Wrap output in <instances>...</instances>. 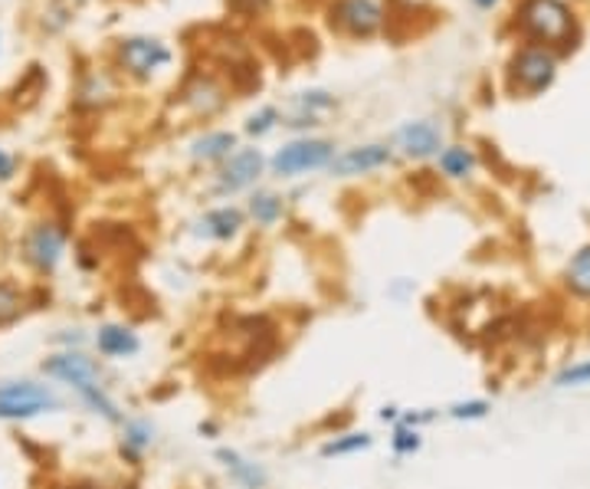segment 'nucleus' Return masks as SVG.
<instances>
[{"label":"nucleus","instance_id":"f257e3e1","mask_svg":"<svg viewBox=\"0 0 590 489\" xmlns=\"http://www.w3.org/2000/svg\"><path fill=\"white\" fill-rule=\"evenodd\" d=\"M519 26L538 46H568L575 40V13L565 0H522Z\"/></svg>","mask_w":590,"mask_h":489},{"label":"nucleus","instance_id":"f03ea898","mask_svg":"<svg viewBox=\"0 0 590 489\" xmlns=\"http://www.w3.org/2000/svg\"><path fill=\"white\" fill-rule=\"evenodd\" d=\"M66 411V401L40 381L20 378L0 385V421H36L43 414Z\"/></svg>","mask_w":590,"mask_h":489},{"label":"nucleus","instance_id":"7ed1b4c3","mask_svg":"<svg viewBox=\"0 0 590 489\" xmlns=\"http://www.w3.org/2000/svg\"><path fill=\"white\" fill-rule=\"evenodd\" d=\"M335 158V142L329 138H315V135H302L286 142L272 158H269V171L282 181L312 175V171H325Z\"/></svg>","mask_w":590,"mask_h":489},{"label":"nucleus","instance_id":"20e7f679","mask_svg":"<svg viewBox=\"0 0 590 489\" xmlns=\"http://www.w3.org/2000/svg\"><path fill=\"white\" fill-rule=\"evenodd\" d=\"M66 244H69V234L59 221H36L33 227H26L20 249H23L26 266L36 276H53L66 256Z\"/></svg>","mask_w":590,"mask_h":489},{"label":"nucleus","instance_id":"39448f33","mask_svg":"<svg viewBox=\"0 0 590 489\" xmlns=\"http://www.w3.org/2000/svg\"><path fill=\"white\" fill-rule=\"evenodd\" d=\"M40 371H43L46 378L66 385L76 398H79L82 391H89V388H102V385H105V375H102L99 362L89 358L82 348H59V352H53L49 358H43Z\"/></svg>","mask_w":590,"mask_h":489},{"label":"nucleus","instance_id":"423d86ee","mask_svg":"<svg viewBox=\"0 0 590 489\" xmlns=\"http://www.w3.org/2000/svg\"><path fill=\"white\" fill-rule=\"evenodd\" d=\"M555 76H558V56H555V49L538 46V43L522 46L509 63V82H512V89H519L525 96L545 92L555 82Z\"/></svg>","mask_w":590,"mask_h":489},{"label":"nucleus","instance_id":"0eeeda50","mask_svg":"<svg viewBox=\"0 0 590 489\" xmlns=\"http://www.w3.org/2000/svg\"><path fill=\"white\" fill-rule=\"evenodd\" d=\"M171 46L158 36H125L115 46V63L125 76L148 82L158 69H165L171 63Z\"/></svg>","mask_w":590,"mask_h":489},{"label":"nucleus","instance_id":"6e6552de","mask_svg":"<svg viewBox=\"0 0 590 489\" xmlns=\"http://www.w3.org/2000/svg\"><path fill=\"white\" fill-rule=\"evenodd\" d=\"M385 20L388 13L381 0H332L329 3V23L352 40H371L375 33H381Z\"/></svg>","mask_w":590,"mask_h":489},{"label":"nucleus","instance_id":"1a4fd4ad","mask_svg":"<svg viewBox=\"0 0 590 489\" xmlns=\"http://www.w3.org/2000/svg\"><path fill=\"white\" fill-rule=\"evenodd\" d=\"M269 162L259 148H236L223 165H216L213 175V191L216 195H240V191H253L256 181L266 175Z\"/></svg>","mask_w":590,"mask_h":489},{"label":"nucleus","instance_id":"9d476101","mask_svg":"<svg viewBox=\"0 0 590 489\" xmlns=\"http://www.w3.org/2000/svg\"><path fill=\"white\" fill-rule=\"evenodd\" d=\"M393 162V148L385 142H368V145H355L345 152H335L329 175L332 178H365L375 175L381 168H388Z\"/></svg>","mask_w":590,"mask_h":489},{"label":"nucleus","instance_id":"9b49d317","mask_svg":"<svg viewBox=\"0 0 590 489\" xmlns=\"http://www.w3.org/2000/svg\"><path fill=\"white\" fill-rule=\"evenodd\" d=\"M393 152H400L407 162H426L436 158L443 152V129L433 119H416V122H403L393 132L391 142Z\"/></svg>","mask_w":590,"mask_h":489},{"label":"nucleus","instance_id":"f8f14e48","mask_svg":"<svg viewBox=\"0 0 590 489\" xmlns=\"http://www.w3.org/2000/svg\"><path fill=\"white\" fill-rule=\"evenodd\" d=\"M92 345L109 362H129L142 352V335L125 322H102L92 335Z\"/></svg>","mask_w":590,"mask_h":489},{"label":"nucleus","instance_id":"ddd939ff","mask_svg":"<svg viewBox=\"0 0 590 489\" xmlns=\"http://www.w3.org/2000/svg\"><path fill=\"white\" fill-rule=\"evenodd\" d=\"M216 464H220V470L230 477V484L240 489H266L269 487V470L259 464V460H253V457H246L243 451H236V447H216Z\"/></svg>","mask_w":590,"mask_h":489},{"label":"nucleus","instance_id":"4468645a","mask_svg":"<svg viewBox=\"0 0 590 489\" xmlns=\"http://www.w3.org/2000/svg\"><path fill=\"white\" fill-rule=\"evenodd\" d=\"M122 437H119V454L129 460V464H142L148 454H152V447L158 444V427H155V421L152 418H145V414H132V418H122Z\"/></svg>","mask_w":590,"mask_h":489},{"label":"nucleus","instance_id":"2eb2a0df","mask_svg":"<svg viewBox=\"0 0 590 489\" xmlns=\"http://www.w3.org/2000/svg\"><path fill=\"white\" fill-rule=\"evenodd\" d=\"M243 227H246V211L236 208V204H220V208H210L197 218V234L213 241V244L236 241Z\"/></svg>","mask_w":590,"mask_h":489},{"label":"nucleus","instance_id":"dca6fc26","mask_svg":"<svg viewBox=\"0 0 590 489\" xmlns=\"http://www.w3.org/2000/svg\"><path fill=\"white\" fill-rule=\"evenodd\" d=\"M181 99L200 119H213L216 112L226 109V89H223V82L216 76H207V73H197V76L188 79Z\"/></svg>","mask_w":590,"mask_h":489},{"label":"nucleus","instance_id":"f3484780","mask_svg":"<svg viewBox=\"0 0 590 489\" xmlns=\"http://www.w3.org/2000/svg\"><path fill=\"white\" fill-rule=\"evenodd\" d=\"M236 148H240L236 132L213 129V132L197 135L194 142H191V148H188V155H191V162H197V165H223Z\"/></svg>","mask_w":590,"mask_h":489},{"label":"nucleus","instance_id":"a211bd4d","mask_svg":"<svg viewBox=\"0 0 590 489\" xmlns=\"http://www.w3.org/2000/svg\"><path fill=\"white\" fill-rule=\"evenodd\" d=\"M246 218L256 227L269 231V227H276L286 218V198L276 195V191H253L249 201H246Z\"/></svg>","mask_w":590,"mask_h":489},{"label":"nucleus","instance_id":"6ab92c4d","mask_svg":"<svg viewBox=\"0 0 590 489\" xmlns=\"http://www.w3.org/2000/svg\"><path fill=\"white\" fill-rule=\"evenodd\" d=\"M112 96H115V82L105 73H86L79 89H76V105H82V109H102V105L112 102Z\"/></svg>","mask_w":590,"mask_h":489},{"label":"nucleus","instance_id":"aec40b11","mask_svg":"<svg viewBox=\"0 0 590 489\" xmlns=\"http://www.w3.org/2000/svg\"><path fill=\"white\" fill-rule=\"evenodd\" d=\"M436 168L443 178L449 181H459V178H469L476 171V152L466 148V145H446L439 155H436Z\"/></svg>","mask_w":590,"mask_h":489},{"label":"nucleus","instance_id":"412c9836","mask_svg":"<svg viewBox=\"0 0 590 489\" xmlns=\"http://www.w3.org/2000/svg\"><path fill=\"white\" fill-rule=\"evenodd\" d=\"M371 447H375V437L368 431H345V434H335L332 441L322 444V457L325 460H342V457L365 454Z\"/></svg>","mask_w":590,"mask_h":489},{"label":"nucleus","instance_id":"4be33fe9","mask_svg":"<svg viewBox=\"0 0 590 489\" xmlns=\"http://www.w3.org/2000/svg\"><path fill=\"white\" fill-rule=\"evenodd\" d=\"M565 279H568V289H571L575 296L590 299V244L581 246V249L571 256V263H568V269H565Z\"/></svg>","mask_w":590,"mask_h":489},{"label":"nucleus","instance_id":"5701e85b","mask_svg":"<svg viewBox=\"0 0 590 489\" xmlns=\"http://www.w3.org/2000/svg\"><path fill=\"white\" fill-rule=\"evenodd\" d=\"M292 105H296V112H299L296 119H312V122H319V115L335 105V96L325 92V89H309V92H299V96L292 99Z\"/></svg>","mask_w":590,"mask_h":489},{"label":"nucleus","instance_id":"b1692460","mask_svg":"<svg viewBox=\"0 0 590 489\" xmlns=\"http://www.w3.org/2000/svg\"><path fill=\"white\" fill-rule=\"evenodd\" d=\"M276 125H282V115H279V109H276V105H263V109H256V112L246 119L243 132H246L249 138H263V135H269Z\"/></svg>","mask_w":590,"mask_h":489},{"label":"nucleus","instance_id":"393cba45","mask_svg":"<svg viewBox=\"0 0 590 489\" xmlns=\"http://www.w3.org/2000/svg\"><path fill=\"white\" fill-rule=\"evenodd\" d=\"M423 447V437H420V431L416 427H403V424H397L391 434V451L397 457H413L416 451Z\"/></svg>","mask_w":590,"mask_h":489},{"label":"nucleus","instance_id":"a878e982","mask_svg":"<svg viewBox=\"0 0 590 489\" xmlns=\"http://www.w3.org/2000/svg\"><path fill=\"white\" fill-rule=\"evenodd\" d=\"M489 414V404L486 401H459L449 408V418L453 421H482Z\"/></svg>","mask_w":590,"mask_h":489},{"label":"nucleus","instance_id":"bb28decb","mask_svg":"<svg viewBox=\"0 0 590 489\" xmlns=\"http://www.w3.org/2000/svg\"><path fill=\"white\" fill-rule=\"evenodd\" d=\"M20 305H23L20 292H16L10 282H0V322H7L10 315H16V312H20Z\"/></svg>","mask_w":590,"mask_h":489},{"label":"nucleus","instance_id":"cd10ccee","mask_svg":"<svg viewBox=\"0 0 590 489\" xmlns=\"http://www.w3.org/2000/svg\"><path fill=\"white\" fill-rule=\"evenodd\" d=\"M590 381V358L581 365H571L558 375V388H575V385H588Z\"/></svg>","mask_w":590,"mask_h":489},{"label":"nucleus","instance_id":"c85d7f7f","mask_svg":"<svg viewBox=\"0 0 590 489\" xmlns=\"http://www.w3.org/2000/svg\"><path fill=\"white\" fill-rule=\"evenodd\" d=\"M53 342H56V345H63V348H82L89 338H86V332H82V329H63Z\"/></svg>","mask_w":590,"mask_h":489},{"label":"nucleus","instance_id":"c756f323","mask_svg":"<svg viewBox=\"0 0 590 489\" xmlns=\"http://www.w3.org/2000/svg\"><path fill=\"white\" fill-rule=\"evenodd\" d=\"M13 175H16V158L7 148H0V181H10Z\"/></svg>","mask_w":590,"mask_h":489},{"label":"nucleus","instance_id":"7c9ffc66","mask_svg":"<svg viewBox=\"0 0 590 489\" xmlns=\"http://www.w3.org/2000/svg\"><path fill=\"white\" fill-rule=\"evenodd\" d=\"M378 418H381L385 424H393V427H397V421H400V408H393V404H385V408L378 411Z\"/></svg>","mask_w":590,"mask_h":489},{"label":"nucleus","instance_id":"2f4dec72","mask_svg":"<svg viewBox=\"0 0 590 489\" xmlns=\"http://www.w3.org/2000/svg\"><path fill=\"white\" fill-rule=\"evenodd\" d=\"M197 434H200V437H216V424H213V421H203V424L197 427Z\"/></svg>","mask_w":590,"mask_h":489},{"label":"nucleus","instance_id":"473e14b6","mask_svg":"<svg viewBox=\"0 0 590 489\" xmlns=\"http://www.w3.org/2000/svg\"><path fill=\"white\" fill-rule=\"evenodd\" d=\"M472 3H476L479 10H492V7H496L499 0H472Z\"/></svg>","mask_w":590,"mask_h":489}]
</instances>
